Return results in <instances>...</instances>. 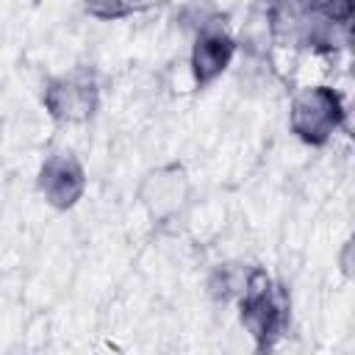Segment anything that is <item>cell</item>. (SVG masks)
I'll use <instances>...</instances> for the list:
<instances>
[{
  "mask_svg": "<svg viewBox=\"0 0 355 355\" xmlns=\"http://www.w3.org/2000/svg\"><path fill=\"white\" fill-rule=\"evenodd\" d=\"M313 11H322L324 17L333 19H347L349 17V0H305Z\"/></svg>",
  "mask_w": 355,
  "mask_h": 355,
  "instance_id": "52a82bcc",
  "label": "cell"
},
{
  "mask_svg": "<svg viewBox=\"0 0 355 355\" xmlns=\"http://www.w3.org/2000/svg\"><path fill=\"white\" fill-rule=\"evenodd\" d=\"M233 58V42L222 33H205L194 44L191 67H194V80L200 86L211 83Z\"/></svg>",
  "mask_w": 355,
  "mask_h": 355,
  "instance_id": "5b68a950",
  "label": "cell"
},
{
  "mask_svg": "<svg viewBox=\"0 0 355 355\" xmlns=\"http://www.w3.org/2000/svg\"><path fill=\"white\" fill-rule=\"evenodd\" d=\"M288 300L277 283H272L263 272H255L247 280L244 300H241V322L258 341V349H266L280 330L286 327Z\"/></svg>",
  "mask_w": 355,
  "mask_h": 355,
  "instance_id": "6da1fadb",
  "label": "cell"
},
{
  "mask_svg": "<svg viewBox=\"0 0 355 355\" xmlns=\"http://www.w3.org/2000/svg\"><path fill=\"white\" fill-rule=\"evenodd\" d=\"M341 116L344 111L338 94L324 86L305 89L291 105V128L308 144H324L341 125Z\"/></svg>",
  "mask_w": 355,
  "mask_h": 355,
  "instance_id": "7a4b0ae2",
  "label": "cell"
},
{
  "mask_svg": "<svg viewBox=\"0 0 355 355\" xmlns=\"http://www.w3.org/2000/svg\"><path fill=\"white\" fill-rule=\"evenodd\" d=\"M47 111L61 122H83L94 114L97 105V78L89 69H75L64 78H55L44 89Z\"/></svg>",
  "mask_w": 355,
  "mask_h": 355,
  "instance_id": "3957f363",
  "label": "cell"
},
{
  "mask_svg": "<svg viewBox=\"0 0 355 355\" xmlns=\"http://www.w3.org/2000/svg\"><path fill=\"white\" fill-rule=\"evenodd\" d=\"M39 186L44 191V200L55 208H72L86 186L83 166L69 153H55L44 161L39 172Z\"/></svg>",
  "mask_w": 355,
  "mask_h": 355,
  "instance_id": "277c9868",
  "label": "cell"
},
{
  "mask_svg": "<svg viewBox=\"0 0 355 355\" xmlns=\"http://www.w3.org/2000/svg\"><path fill=\"white\" fill-rule=\"evenodd\" d=\"M164 0H89L86 8L89 14L100 17V19H114V17H125L130 11H141L150 6H158Z\"/></svg>",
  "mask_w": 355,
  "mask_h": 355,
  "instance_id": "8992f818",
  "label": "cell"
}]
</instances>
